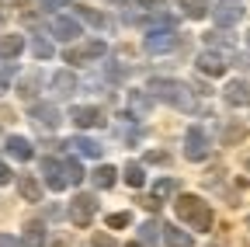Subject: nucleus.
Returning <instances> with one entry per match:
<instances>
[{
  "instance_id": "1",
  "label": "nucleus",
  "mask_w": 250,
  "mask_h": 247,
  "mask_svg": "<svg viewBox=\"0 0 250 247\" xmlns=\"http://www.w3.org/2000/svg\"><path fill=\"white\" fill-rule=\"evenodd\" d=\"M177 216L195 230H212V209L198 195H181L177 199Z\"/></svg>"
},
{
  "instance_id": "2",
  "label": "nucleus",
  "mask_w": 250,
  "mask_h": 247,
  "mask_svg": "<svg viewBox=\"0 0 250 247\" xmlns=\"http://www.w3.org/2000/svg\"><path fill=\"white\" fill-rule=\"evenodd\" d=\"M149 90H153V98H160L174 108H191V87L181 80H153Z\"/></svg>"
},
{
  "instance_id": "3",
  "label": "nucleus",
  "mask_w": 250,
  "mask_h": 247,
  "mask_svg": "<svg viewBox=\"0 0 250 247\" xmlns=\"http://www.w3.org/2000/svg\"><path fill=\"white\" fill-rule=\"evenodd\" d=\"M94 212H98V199H94V195H77L73 205H70V216H73L77 226H90Z\"/></svg>"
},
{
  "instance_id": "4",
  "label": "nucleus",
  "mask_w": 250,
  "mask_h": 247,
  "mask_svg": "<svg viewBox=\"0 0 250 247\" xmlns=\"http://www.w3.org/2000/svg\"><path fill=\"white\" fill-rule=\"evenodd\" d=\"M184 157L188 160H205L208 157V136L202 129H188V136H184Z\"/></svg>"
},
{
  "instance_id": "5",
  "label": "nucleus",
  "mask_w": 250,
  "mask_h": 247,
  "mask_svg": "<svg viewBox=\"0 0 250 247\" xmlns=\"http://www.w3.org/2000/svg\"><path fill=\"white\" fill-rule=\"evenodd\" d=\"M70 118L77 122V129L104 126V112H101V108H94V105H80V108H73V115H70Z\"/></svg>"
},
{
  "instance_id": "6",
  "label": "nucleus",
  "mask_w": 250,
  "mask_h": 247,
  "mask_svg": "<svg viewBox=\"0 0 250 247\" xmlns=\"http://www.w3.org/2000/svg\"><path fill=\"white\" fill-rule=\"evenodd\" d=\"M42 167H45V181H49V188H52V192H62V188L70 184V181H66V171H62L59 160H49V157H45Z\"/></svg>"
},
{
  "instance_id": "7",
  "label": "nucleus",
  "mask_w": 250,
  "mask_h": 247,
  "mask_svg": "<svg viewBox=\"0 0 250 247\" xmlns=\"http://www.w3.org/2000/svg\"><path fill=\"white\" fill-rule=\"evenodd\" d=\"M52 35L56 39H62V42H70V39H77L80 35V24H77V18H52Z\"/></svg>"
},
{
  "instance_id": "8",
  "label": "nucleus",
  "mask_w": 250,
  "mask_h": 247,
  "mask_svg": "<svg viewBox=\"0 0 250 247\" xmlns=\"http://www.w3.org/2000/svg\"><path fill=\"white\" fill-rule=\"evenodd\" d=\"M98 56H104V42H87L66 52V63H83V59H98Z\"/></svg>"
},
{
  "instance_id": "9",
  "label": "nucleus",
  "mask_w": 250,
  "mask_h": 247,
  "mask_svg": "<svg viewBox=\"0 0 250 247\" xmlns=\"http://www.w3.org/2000/svg\"><path fill=\"white\" fill-rule=\"evenodd\" d=\"M198 70L208 73V77H223L226 73V63H223V56H219V52H202L198 56Z\"/></svg>"
},
{
  "instance_id": "10",
  "label": "nucleus",
  "mask_w": 250,
  "mask_h": 247,
  "mask_svg": "<svg viewBox=\"0 0 250 247\" xmlns=\"http://www.w3.org/2000/svg\"><path fill=\"white\" fill-rule=\"evenodd\" d=\"M226 101L236 105V108H240V105H250V84H247V80H233V84L226 87Z\"/></svg>"
},
{
  "instance_id": "11",
  "label": "nucleus",
  "mask_w": 250,
  "mask_h": 247,
  "mask_svg": "<svg viewBox=\"0 0 250 247\" xmlns=\"http://www.w3.org/2000/svg\"><path fill=\"white\" fill-rule=\"evenodd\" d=\"M31 118H35L39 126H49V129L59 126V112L52 105H31Z\"/></svg>"
},
{
  "instance_id": "12",
  "label": "nucleus",
  "mask_w": 250,
  "mask_h": 247,
  "mask_svg": "<svg viewBox=\"0 0 250 247\" xmlns=\"http://www.w3.org/2000/svg\"><path fill=\"white\" fill-rule=\"evenodd\" d=\"M18 192H21V199H24V202H39V199H42V184L31 178V174H21Z\"/></svg>"
},
{
  "instance_id": "13",
  "label": "nucleus",
  "mask_w": 250,
  "mask_h": 247,
  "mask_svg": "<svg viewBox=\"0 0 250 247\" xmlns=\"http://www.w3.org/2000/svg\"><path fill=\"white\" fill-rule=\"evenodd\" d=\"M52 90H56L59 98H70L73 90H77V77H73L70 70H62V73H56V77H52Z\"/></svg>"
},
{
  "instance_id": "14",
  "label": "nucleus",
  "mask_w": 250,
  "mask_h": 247,
  "mask_svg": "<svg viewBox=\"0 0 250 247\" xmlns=\"http://www.w3.org/2000/svg\"><path fill=\"white\" fill-rule=\"evenodd\" d=\"M7 153H11L14 160H31V157H35L31 143H28V139H21V136H11V139H7Z\"/></svg>"
},
{
  "instance_id": "15",
  "label": "nucleus",
  "mask_w": 250,
  "mask_h": 247,
  "mask_svg": "<svg viewBox=\"0 0 250 247\" xmlns=\"http://www.w3.org/2000/svg\"><path fill=\"white\" fill-rule=\"evenodd\" d=\"M160 230H164V244L167 247H195V240L184 230H177V226H160Z\"/></svg>"
},
{
  "instance_id": "16",
  "label": "nucleus",
  "mask_w": 250,
  "mask_h": 247,
  "mask_svg": "<svg viewBox=\"0 0 250 247\" xmlns=\"http://www.w3.org/2000/svg\"><path fill=\"white\" fill-rule=\"evenodd\" d=\"M21 49H24L21 35H4L0 39V59H14V56H21Z\"/></svg>"
},
{
  "instance_id": "17",
  "label": "nucleus",
  "mask_w": 250,
  "mask_h": 247,
  "mask_svg": "<svg viewBox=\"0 0 250 247\" xmlns=\"http://www.w3.org/2000/svg\"><path fill=\"white\" fill-rule=\"evenodd\" d=\"M177 39H174V32H153L149 39H146V49L149 52H164V49H170Z\"/></svg>"
},
{
  "instance_id": "18",
  "label": "nucleus",
  "mask_w": 250,
  "mask_h": 247,
  "mask_svg": "<svg viewBox=\"0 0 250 247\" xmlns=\"http://www.w3.org/2000/svg\"><path fill=\"white\" fill-rule=\"evenodd\" d=\"M243 18V7L240 4H223V7H215V21L219 24H236Z\"/></svg>"
},
{
  "instance_id": "19",
  "label": "nucleus",
  "mask_w": 250,
  "mask_h": 247,
  "mask_svg": "<svg viewBox=\"0 0 250 247\" xmlns=\"http://www.w3.org/2000/svg\"><path fill=\"white\" fill-rule=\"evenodd\" d=\"M208 7H212V0H181V11L188 18H205Z\"/></svg>"
},
{
  "instance_id": "20",
  "label": "nucleus",
  "mask_w": 250,
  "mask_h": 247,
  "mask_svg": "<svg viewBox=\"0 0 250 247\" xmlns=\"http://www.w3.org/2000/svg\"><path fill=\"white\" fill-rule=\"evenodd\" d=\"M24 247H45V230H42V223H28V226H24Z\"/></svg>"
},
{
  "instance_id": "21",
  "label": "nucleus",
  "mask_w": 250,
  "mask_h": 247,
  "mask_svg": "<svg viewBox=\"0 0 250 247\" xmlns=\"http://www.w3.org/2000/svg\"><path fill=\"white\" fill-rule=\"evenodd\" d=\"M62 171H66V181H70V184H80V181H83V167H80V160H77V157L62 160Z\"/></svg>"
},
{
  "instance_id": "22",
  "label": "nucleus",
  "mask_w": 250,
  "mask_h": 247,
  "mask_svg": "<svg viewBox=\"0 0 250 247\" xmlns=\"http://www.w3.org/2000/svg\"><path fill=\"white\" fill-rule=\"evenodd\" d=\"M125 184H129V188H143V184H146V174H143L139 164H129V167H125Z\"/></svg>"
},
{
  "instance_id": "23",
  "label": "nucleus",
  "mask_w": 250,
  "mask_h": 247,
  "mask_svg": "<svg viewBox=\"0 0 250 247\" xmlns=\"http://www.w3.org/2000/svg\"><path fill=\"white\" fill-rule=\"evenodd\" d=\"M94 184H98V188H111V184H115V167H98V171H94Z\"/></svg>"
},
{
  "instance_id": "24",
  "label": "nucleus",
  "mask_w": 250,
  "mask_h": 247,
  "mask_svg": "<svg viewBox=\"0 0 250 247\" xmlns=\"http://www.w3.org/2000/svg\"><path fill=\"white\" fill-rule=\"evenodd\" d=\"M77 14H80L87 24H94V28H104V24H108V18H104V14H98L94 7H77Z\"/></svg>"
},
{
  "instance_id": "25",
  "label": "nucleus",
  "mask_w": 250,
  "mask_h": 247,
  "mask_svg": "<svg viewBox=\"0 0 250 247\" xmlns=\"http://www.w3.org/2000/svg\"><path fill=\"white\" fill-rule=\"evenodd\" d=\"M70 146H77V150L83 153V157H101V146L94 143V139H83V136H80V139H73Z\"/></svg>"
},
{
  "instance_id": "26",
  "label": "nucleus",
  "mask_w": 250,
  "mask_h": 247,
  "mask_svg": "<svg viewBox=\"0 0 250 247\" xmlns=\"http://www.w3.org/2000/svg\"><path fill=\"white\" fill-rule=\"evenodd\" d=\"M174 188H177V184H174L170 178H167V181H156V184H153V199H164V195H170Z\"/></svg>"
},
{
  "instance_id": "27",
  "label": "nucleus",
  "mask_w": 250,
  "mask_h": 247,
  "mask_svg": "<svg viewBox=\"0 0 250 247\" xmlns=\"http://www.w3.org/2000/svg\"><path fill=\"white\" fill-rule=\"evenodd\" d=\"M243 136H247V129H243V126H229V129H226V136H223V139H226V146H233V143H240V139H243Z\"/></svg>"
},
{
  "instance_id": "28",
  "label": "nucleus",
  "mask_w": 250,
  "mask_h": 247,
  "mask_svg": "<svg viewBox=\"0 0 250 247\" xmlns=\"http://www.w3.org/2000/svg\"><path fill=\"white\" fill-rule=\"evenodd\" d=\"M31 49H35L39 59H49V56H52V45H49L45 39H35V45H31Z\"/></svg>"
},
{
  "instance_id": "29",
  "label": "nucleus",
  "mask_w": 250,
  "mask_h": 247,
  "mask_svg": "<svg viewBox=\"0 0 250 247\" xmlns=\"http://www.w3.org/2000/svg\"><path fill=\"white\" fill-rule=\"evenodd\" d=\"M45 11H62V7H73V0H42Z\"/></svg>"
},
{
  "instance_id": "30",
  "label": "nucleus",
  "mask_w": 250,
  "mask_h": 247,
  "mask_svg": "<svg viewBox=\"0 0 250 247\" xmlns=\"http://www.w3.org/2000/svg\"><path fill=\"white\" fill-rule=\"evenodd\" d=\"M108 226H129V212H115V216H108Z\"/></svg>"
},
{
  "instance_id": "31",
  "label": "nucleus",
  "mask_w": 250,
  "mask_h": 247,
  "mask_svg": "<svg viewBox=\"0 0 250 247\" xmlns=\"http://www.w3.org/2000/svg\"><path fill=\"white\" fill-rule=\"evenodd\" d=\"M146 160H149V164H167V153H160V150H149V153H146Z\"/></svg>"
},
{
  "instance_id": "32",
  "label": "nucleus",
  "mask_w": 250,
  "mask_h": 247,
  "mask_svg": "<svg viewBox=\"0 0 250 247\" xmlns=\"http://www.w3.org/2000/svg\"><path fill=\"white\" fill-rule=\"evenodd\" d=\"M94 247H115V240L108 233H98V237H94Z\"/></svg>"
},
{
  "instance_id": "33",
  "label": "nucleus",
  "mask_w": 250,
  "mask_h": 247,
  "mask_svg": "<svg viewBox=\"0 0 250 247\" xmlns=\"http://www.w3.org/2000/svg\"><path fill=\"white\" fill-rule=\"evenodd\" d=\"M143 240H156V223H143Z\"/></svg>"
},
{
  "instance_id": "34",
  "label": "nucleus",
  "mask_w": 250,
  "mask_h": 247,
  "mask_svg": "<svg viewBox=\"0 0 250 247\" xmlns=\"http://www.w3.org/2000/svg\"><path fill=\"white\" fill-rule=\"evenodd\" d=\"M139 7H146V11H153V7H164V0H139Z\"/></svg>"
},
{
  "instance_id": "35",
  "label": "nucleus",
  "mask_w": 250,
  "mask_h": 247,
  "mask_svg": "<svg viewBox=\"0 0 250 247\" xmlns=\"http://www.w3.org/2000/svg\"><path fill=\"white\" fill-rule=\"evenodd\" d=\"M0 247H18V240H14V237H7V233H0Z\"/></svg>"
},
{
  "instance_id": "36",
  "label": "nucleus",
  "mask_w": 250,
  "mask_h": 247,
  "mask_svg": "<svg viewBox=\"0 0 250 247\" xmlns=\"http://www.w3.org/2000/svg\"><path fill=\"white\" fill-rule=\"evenodd\" d=\"M4 181H11V167H7V164H0V184H4Z\"/></svg>"
},
{
  "instance_id": "37",
  "label": "nucleus",
  "mask_w": 250,
  "mask_h": 247,
  "mask_svg": "<svg viewBox=\"0 0 250 247\" xmlns=\"http://www.w3.org/2000/svg\"><path fill=\"white\" fill-rule=\"evenodd\" d=\"M132 105H136V108H146V105H149V101H146V98H143V94H132Z\"/></svg>"
},
{
  "instance_id": "38",
  "label": "nucleus",
  "mask_w": 250,
  "mask_h": 247,
  "mask_svg": "<svg viewBox=\"0 0 250 247\" xmlns=\"http://www.w3.org/2000/svg\"><path fill=\"white\" fill-rule=\"evenodd\" d=\"M4 90H7V87H4V80H0V94H4Z\"/></svg>"
},
{
  "instance_id": "39",
  "label": "nucleus",
  "mask_w": 250,
  "mask_h": 247,
  "mask_svg": "<svg viewBox=\"0 0 250 247\" xmlns=\"http://www.w3.org/2000/svg\"><path fill=\"white\" fill-rule=\"evenodd\" d=\"M125 247H143V244H125Z\"/></svg>"
},
{
  "instance_id": "40",
  "label": "nucleus",
  "mask_w": 250,
  "mask_h": 247,
  "mask_svg": "<svg viewBox=\"0 0 250 247\" xmlns=\"http://www.w3.org/2000/svg\"><path fill=\"white\" fill-rule=\"evenodd\" d=\"M247 45H250V35H247Z\"/></svg>"
}]
</instances>
